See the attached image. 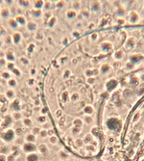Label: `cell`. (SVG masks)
<instances>
[{
    "label": "cell",
    "mask_w": 144,
    "mask_h": 161,
    "mask_svg": "<svg viewBox=\"0 0 144 161\" xmlns=\"http://www.w3.org/2000/svg\"><path fill=\"white\" fill-rule=\"evenodd\" d=\"M41 128L39 126H33L32 127V130H31V133H33L34 135L36 136H39V132H40Z\"/></svg>",
    "instance_id": "19"
},
{
    "label": "cell",
    "mask_w": 144,
    "mask_h": 161,
    "mask_svg": "<svg viewBox=\"0 0 144 161\" xmlns=\"http://www.w3.org/2000/svg\"><path fill=\"white\" fill-rule=\"evenodd\" d=\"M7 161H17V156L14 155L13 153H10L7 155Z\"/></svg>",
    "instance_id": "24"
},
{
    "label": "cell",
    "mask_w": 144,
    "mask_h": 161,
    "mask_svg": "<svg viewBox=\"0 0 144 161\" xmlns=\"http://www.w3.org/2000/svg\"><path fill=\"white\" fill-rule=\"evenodd\" d=\"M4 96H5L6 98H7L8 100H10V101L17 97V94H16V91H14V89H10V88H7V89L5 90Z\"/></svg>",
    "instance_id": "6"
},
{
    "label": "cell",
    "mask_w": 144,
    "mask_h": 161,
    "mask_svg": "<svg viewBox=\"0 0 144 161\" xmlns=\"http://www.w3.org/2000/svg\"><path fill=\"white\" fill-rule=\"evenodd\" d=\"M84 112H85V114H86V115H89V116H90L93 112H94V109H93V107L91 106V105H90V104H86L85 107H84Z\"/></svg>",
    "instance_id": "15"
},
{
    "label": "cell",
    "mask_w": 144,
    "mask_h": 161,
    "mask_svg": "<svg viewBox=\"0 0 144 161\" xmlns=\"http://www.w3.org/2000/svg\"><path fill=\"white\" fill-rule=\"evenodd\" d=\"M49 142L52 145H57L58 142H59V138H58L56 135H52V136L49 137Z\"/></svg>",
    "instance_id": "21"
},
{
    "label": "cell",
    "mask_w": 144,
    "mask_h": 161,
    "mask_svg": "<svg viewBox=\"0 0 144 161\" xmlns=\"http://www.w3.org/2000/svg\"><path fill=\"white\" fill-rule=\"evenodd\" d=\"M63 115H64V112H63V110H62V109H58V110L55 112V117H56L57 119L62 118Z\"/></svg>",
    "instance_id": "25"
},
{
    "label": "cell",
    "mask_w": 144,
    "mask_h": 161,
    "mask_svg": "<svg viewBox=\"0 0 144 161\" xmlns=\"http://www.w3.org/2000/svg\"><path fill=\"white\" fill-rule=\"evenodd\" d=\"M24 141L25 142H28V143H36V141H37V136L36 135H34L33 133H27V134H25V136H24Z\"/></svg>",
    "instance_id": "10"
},
{
    "label": "cell",
    "mask_w": 144,
    "mask_h": 161,
    "mask_svg": "<svg viewBox=\"0 0 144 161\" xmlns=\"http://www.w3.org/2000/svg\"><path fill=\"white\" fill-rule=\"evenodd\" d=\"M1 123H2V119L0 118V126H1Z\"/></svg>",
    "instance_id": "29"
},
{
    "label": "cell",
    "mask_w": 144,
    "mask_h": 161,
    "mask_svg": "<svg viewBox=\"0 0 144 161\" xmlns=\"http://www.w3.org/2000/svg\"><path fill=\"white\" fill-rule=\"evenodd\" d=\"M96 29L90 0H0V72L39 71L34 60L46 69L71 42Z\"/></svg>",
    "instance_id": "1"
},
{
    "label": "cell",
    "mask_w": 144,
    "mask_h": 161,
    "mask_svg": "<svg viewBox=\"0 0 144 161\" xmlns=\"http://www.w3.org/2000/svg\"><path fill=\"white\" fill-rule=\"evenodd\" d=\"M0 161H7V155L0 153Z\"/></svg>",
    "instance_id": "27"
},
{
    "label": "cell",
    "mask_w": 144,
    "mask_h": 161,
    "mask_svg": "<svg viewBox=\"0 0 144 161\" xmlns=\"http://www.w3.org/2000/svg\"><path fill=\"white\" fill-rule=\"evenodd\" d=\"M6 85L8 88H10V89H16V88L18 86V81L17 78H11L9 79L7 82H6Z\"/></svg>",
    "instance_id": "9"
},
{
    "label": "cell",
    "mask_w": 144,
    "mask_h": 161,
    "mask_svg": "<svg viewBox=\"0 0 144 161\" xmlns=\"http://www.w3.org/2000/svg\"><path fill=\"white\" fill-rule=\"evenodd\" d=\"M22 125L27 128L33 127V121L30 118H23L22 119Z\"/></svg>",
    "instance_id": "13"
},
{
    "label": "cell",
    "mask_w": 144,
    "mask_h": 161,
    "mask_svg": "<svg viewBox=\"0 0 144 161\" xmlns=\"http://www.w3.org/2000/svg\"><path fill=\"white\" fill-rule=\"evenodd\" d=\"M11 117H12V119L13 121H20L22 120V113L20 111H13L12 114H11Z\"/></svg>",
    "instance_id": "11"
},
{
    "label": "cell",
    "mask_w": 144,
    "mask_h": 161,
    "mask_svg": "<svg viewBox=\"0 0 144 161\" xmlns=\"http://www.w3.org/2000/svg\"><path fill=\"white\" fill-rule=\"evenodd\" d=\"M61 99L64 101V102H67L70 100V95H69V92L67 90L64 91L61 95Z\"/></svg>",
    "instance_id": "14"
},
{
    "label": "cell",
    "mask_w": 144,
    "mask_h": 161,
    "mask_svg": "<svg viewBox=\"0 0 144 161\" xmlns=\"http://www.w3.org/2000/svg\"><path fill=\"white\" fill-rule=\"evenodd\" d=\"M1 91H2V86L0 85V95H1Z\"/></svg>",
    "instance_id": "28"
},
{
    "label": "cell",
    "mask_w": 144,
    "mask_h": 161,
    "mask_svg": "<svg viewBox=\"0 0 144 161\" xmlns=\"http://www.w3.org/2000/svg\"><path fill=\"white\" fill-rule=\"evenodd\" d=\"M11 153V148L8 144H4L2 146H0V153L1 154H6L8 155Z\"/></svg>",
    "instance_id": "12"
},
{
    "label": "cell",
    "mask_w": 144,
    "mask_h": 161,
    "mask_svg": "<svg viewBox=\"0 0 144 161\" xmlns=\"http://www.w3.org/2000/svg\"><path fill=\"white\" fill-rule=\"evenodd\" d=\"M13 124V119H12V117L11 115H7L5 118L2 120V123H1V126L0 127H2L3 129H6V128H9ZM2 129V130H3Z\"/></svg>",
    "instance_id": "5"
},
{
    "label": "cell",
    "mask_w": 144,
    "mask_h": 161,
    "mask_svg": "<svg viewBox=\"0 0 144 161\" xmlns=\"http://www.w3.org/2000/svg\"><path fill=\"white\" fill-rule=\"evenodd\" d=\"M46 113H47V110H46L45 107H41V108H40V110H39V115H46Z\"/></svg>",
    "instance_id": "26"
},
{
    "label": "cell",
    "mask_w": 144,
    "mask_h": 161,
    "mask_svg": "<svg viewBox=\"0 0 144 161\" xmlns=\"http://www.w3.org/2000/svg\"><path fill=\"white\" fill-rule=\"evenodd\" d=\"M37 147H38V146H36V143L24 142L23 145L21 146V149H22V152L27 154V153H31L37 152Z\"/></svg>",
    "instance_id": "3"
},
{
    "label": "cell",
    "mask_w": 144,
    "mask_h": 161,
    "mask_svg": "<svg viewBox=\"0 0 144 161\" xmlns=\"http://www.w3.org/2000/svg\"><path fill=\"white\" fill-rule=\"evenodd\" d=\"M25 161H39V153H37V152L27 153L25 156Z\"/></svg>",
    "instance_id": "8"
},
{
    "label": "cell",
    "mask_w": 144,
    "mask_h": 161,
    "mask_svg": "<svg viewBox=\"0 0 144 161\" xmlns=\"http://www.w3.org/2000/svg\"><path fill=\"white\" fill-rule=\"evenodd\" d=\"M37 122L40 125L46 123V115H39L37 117Z\"/></svg>",
    "instance_id": "16"
},
{
    "label": "cell",
    "mask_w": 144,
    "mask_h": 161,
    "mask_svg": "<svg viewBox=\"0 0 144 161\" xmlns=\"http://www.w3.org/2000/svg\"><path fill=\"white\" fill-rule=\"evenodd\" d=\"M74 144H75V146H76L77 148H81V147H83V146L85 145L84 140H83V139H81V138H77V139H75Z\"/></svg>",
    "instance_id": "20"
},
{
    "label": "cell",
    "mask_w": 144,
    "mask_h": 161,
    "mask_svg": "<svg viewBox=\"0 0 144 161\" xmlns=\"http://www.w3.org/2000/svg\"><path fill=\"white\" fill-rule=\"evenodd\" d=\"M73 125H74L75 127L82 128V126H83V121H82L80 118H76V119H74V121H73Z\"/></svg>",
    "instance_id": "18"
},
{
    "label": "cell",
    "mask_w": 144,
    "mask_h": 161,
    "mask_svg": "<svg viewBox=\"0 0 144 161\" xmlns=\"http://www.w3.org/2000/svg\"><path fill=\"white\" fill-rule=\"evenodd\" d=\"M40 138H42V139H45L46 137H48V134H47V130L46 129H43V128H41V130H40V132H39V135Z\"/></svg>",
    "instance_id": "23"
},
{
    "label": "cell",
    "mask_w": 144,
    "mask_h": 161,
    "mask_svg": "<svg viewBox=\"0 0 144 161\" xmlns=\"http://www.w3.org/2000/svg\"><path fill=\"white\" fill-rule=\"evenodd\" d=\"M9 107L13 111H20V109H21V100L18 97H16L14 99L10 101Z\"/></svg>",
    "instance_id": "4"
},
{
    "label": "cell",
    "mask_w": 144,
    "mask_h": 161,
    "mask_svg": "<svg viewBox=\"0 0 144 161\" xmlns=\"http://www.w3.org/2000/svg\"><path fill=\"white\" fill-rule=\"evenodd\" d=\"M37 151L39 153L42 154V155H44V154H47L48 152H49V149L47 147V145L44 144V143H40L38 147H37Z\"/></svg>",
    "instance_id": "7"
},
{
    "label": "cell",
    "mask_w": 144,
    "mask_h": 161,
    "mask_svg": "<svg viewBox=\"0 0 144 161\" xmlns=\"http://www.w3.org/2000/svg\"><path fill=\"white\" fill-rule=\"evenodd\" d=\"M79 99H80V94L79 93L75 92L70 96V100L72 102H77V101H79Z\"/></svg>",
    "instance_id": "17"
},
{
    "label": "cell",
    "mask_w": 144,
    "mask_h": 161,
    "mask_svg": "<svg viewBox=\"0 0 144 161\" xmlns=\"http://www.w3.org/2000/svg\"><path fill=\"white\" fill-rule=\"evenodd\" d=\"M0 138L3 142H5L6 144H10L14 142L17 138V134H16V130L13 128H6L0 131Z\"/></svg>",
    "instance_id": "2"
},
{
    "label": "cell",
    "mask_w": 144,
    "mask_h": 161,
    "mask_svg": "<svg viewBox=\"0 0 144 161\" xmlns=\"http://www.w3.org/2000/svg\"><path fill=\"white\" fill-rule=\"evenodd\" d=\"M84 122L85 124H88V125H90L93 123V119H92V117L91 116H89V115H85V118H84Z\"/></svg>",
    "instance_id": "22"
}]
</instances>
